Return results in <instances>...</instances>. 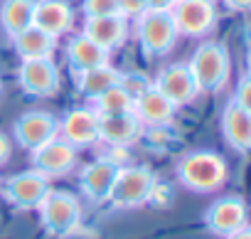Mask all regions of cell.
I'll use <instances>...</instances> for the list:
<instances>
[{
    "label": "cell",
    "mask_w": 251,
    "mask_h": 239,
    "mask_svg": "<svg viewBox=\"0 0 251 239\" xmlns=\"http://www.w3.org/2000/svg\"><path fill=\"white\" fill-rule=\"evenodd\" d=\"M222 3L229 8V10H236V13H244V10H249V5H251V0H222Z\"/></svg>",
    "instance_id": "4dcf8cb0"
},
{
    "label": "cell",
    "mask_w": 251,
    "mask_h": 239,
    "mask_svg": "<svg viewBox=\"0 0 251 239\" xmlns=\"http://www.w3.org/2000/svg\"><path fill=\"white\" fill-rule=\"evenodd\" d=\"M204 227L217 237H229L244 227H249V207L239 195H224L214 200L204 212Z\"/></svg>",
    "instance_id": "9c48e42d"
},
{
    "label": "cell",
    "mask_w": 251,
    "mask_h": 239,
    "mask_svg": "<svg viewBox=\"0 0 251 239\" xmlns=\"http://www.w3.org/2000/svg\"><path fill=\"white\" fill-rule=\"evenodd\" d=\"M10 156H13V141L0 131V165H5L10 160Z\"/></svg>",
    "instance_id": "f1b7e54d"
},
{
    "label": "cell",
    "mask_w": 251,
    "mask_h": 239,
    "mask_svg": "<svg viewBox=\"0 0 251 239\" xmlns=\"http://www.w3.org/2000/svg\"><path fill=\"white\" fill-rule=\"evenodd\" d=\"M231 101L251 111V81H249V74H244V77L236 81V89H234Z\"/></svg>",
    "instance_id": "83f0119b"
},
{
    "label": "cell",
    "mask_w": 251,
    "mask_h": 239,
    "mask_svg": "<svg viewBox=\"0 0 251 239\" xmlns=\"http://www.w3.org/2000/svg\"><path fill=\"white\" fill-rule=\"evenodd\" d=\"M13 47L20 59H47V57H54L57 40L52 35L42 32L40 27L30 25L27 30H23L20 35L13 37Z\"/></svg>",
    "instance_id": "44dd1931"
},
{
    "label": "cell",
    "mask_w": 251,
    "mask_h": 239,
    "mask_svg": "<svg viewBox=\"0 0 251 239\" xmlns=\"http://www.w3.org/2000/svg\"><path fill=\"white\" fill-rule=\"evenodd\" d=\"M175 175L185 190H190L195 195H212L224 187V183L229 178V165H226L224 156L200 148V151L185 153L177 160Z\"/></svg>",
    "instance_id": "6da1fadb"
},
{
    "label": "cell",
    "mask_w": 251,
    "mask_h": 239,
    "mask_svg": "<svg viewBox=\"0 0 251 239\" xmlns=\"http://www.w3.org/2000/svg\"><path fill=\"white\" fill-rule=\"evenodd\" d=\"M175 111H177V106L173 101H168L153 84L138 99H133V113L138 116L143 129H170Z\"/></svg>",
    "instance_id": "2e32d148"
},
{
    "label": "cell",
    "mask_w": 251,
    "mask_h": 239,
    "mask_svg": "<svg viewBox=\"0 0 251 239\" xmlns=\"http://www.w3.org/2000/svg\"><path fill=\"white\" fill-rule=\"evenodd\" d=\"M136 40L143 50L146 57L155 59V57H165L175 42H177V30L173 23L170 13H158V10H146L143 15H138L136 20Z\"/></svg>",
    "instance_id": "5b68a950"
},
{
    "label": "cell",
    "mask_w": 251,
    "mask_h": 239,
    "mask_svg": "<svg viewBox=\"0 0 251 239\" xmlns=\"http://www.w3.org/2000/svg\"><path fill=\"white\" fill-rule=\"evenodd\" d=\"M224 239H251V229L244 227V229H239V232H234V234H229V237H224Z\"/></svg>",
    "instance_id": "1f68e13d"
},
{
    "label": "cell",
    "mask_w": 251,
    "mask_h": 239,
    "mask_svg": "<svg viewBox=\"0 0 251 239\" xmlns=\"http://www.w3.org/2000/svg\"><path fill=\"white\" fill-rule=\"evenodd\" d=\"M173 5H175V0H146V8L158 10V13H170Z\"/></svg>",
    "instance_id": "f546056e"
},
{
    "label": "cell",
    "mask_w": 251,
    "mask_h": 239,
    "mask_svg": "<svg viewBox=\"0 0 251 239\" xmlns=\"http://www.w3.org/2000/svg\"><path fill=\"white\" fill-rule=\"evenodd\" d=\"M121 79V72L111 64H101V67H94L89 72H81V74H74V84H76V91L84 96V99H96L101 96L103 91H108L111 86H116Z\"/></svg>",
    "instance_id": "7402d4cb"
},
{
    "label": "cell",
    "mask_w": 251,
    "mask_h": 239,
    "mask_svg": "<svg viewBox=\"0 0 251 239\" xmlns=\"http://www.w3.org/2000/svg\"><path fill=\"white\" fill-rule=\"evenodd\" d=\"M155 173L148 165H123L108 192V205L113 210H138L148 205L151 190L155 185Z\"/></svg>",
    "instance_id": "3957f363"
},
{
    "label": "cell",
    "mask_w": 251,
    "mask_h": 239,
    "mask_svg": "<svg viewBox=\"0 0 251 239\" xmlns=\"http://www.w3.org/2000/svg\"><path fill=\"white\" fill-rule=\"evenodd\" d=\"M116 3H118V15H123L126 20H136L148 10L146 0H116Z\"/></svg>",
    "instance_id": "4316f807"
},
{
    "label": "cell",
    "mask_w": 251,
    "mask_h": 239,
    "mask_svg": "<svg viewBox=\"0 0 251 239\" xmlns=\"http://www.w3.org/2000/svg\"><path fill=\"white\" fill-rule=\"evenodd\" d=\"M200 94H217L226 86L231 74L229 50L222 42H200L187 62Z\"/></svg>",
    "instance_id": "7a4b0ae2"
},
{
    "label": "cell",
    "mask_w": 251,
    "mask_h": 239,
    "mask_svg": "<svg viewBox=\"0 0 251 239\" xmlns=\"http://www.w3.org/2000/svg\"><path fill=\"white\" fill-rule=\"evenodd\" d=\"M57 118L50 111H25L13 126V136L20 148L35 151L57 136Z\"/></svg>",
    "instance_id": "4fadbf2b"
},
{
    "label": "cell",
    "mask_w": 251,
    "mask_h": 239,
    "mask_svg": "<svg viewBox=\"0 0 251 239\" xmlns=\"http://www.w3.org/2000/svg\"><path fill=\"white\" fill-rule=\"evenodd\" d=\"M0 91H3V81H0Z\"/></svg>",
    "instance_id": "d6a6232c"
},
{
    "label": "cell",
    "mask_w": 251,
    "mask_h": 239,
    "mask_svg": "<svg viewBox=\"0 0 251 239\" xmlns=\"http://www.w3.org/2000/svg\"><path fill=\"white\" fill-rule=\"evenodd\" d=\"M32 13H35V0H5L0 5V25L5 35L13 40L23 30L32 25Z\"/></svg>",
    "instance_id": "603a6c76"
},
{
    "label": "cell",
    "mask_w": 251,
    "mask_h": 239,
    "mask_svg": "<svg viewBox=\"0 0 251 239\" xmlns=\"http://www.w3.org/2000/svg\"><path fill=\"white\" fill-rule=\"evenodd\" d=\"M143 124L133 111L116 113V116H99V143L108 148H128L143 136Z\"/></svg>",
    "instance_id": "9a60e30c"
},
{
    "label": "cell",
    "mask_w": 251,
    "mask_h": 239,
    "mask_svg": "<svg viewBox=\"0 0 251 239\" xmlns=\"http://www.w3.org/2000/svg\"><path fill=\"white\" fill-rule=\"evenodd\" d=\"M72 23H74V13L67 0H35L32 25L40 27L42 32L59 40L72 30Z\"/></svg>",
    "instance_id": "d6986e66"
},
{
    "label": "cell",
    "mask_w": 251,
    "mask_h": 239,
    "mask_svg": "<svg viewBox=\"0 0 251 239\" xmlns=\"http://www.w3.org/2000/svg\"><path fill=\"white\" fill-rule=\"evenodd\" d=\"M170 15L177 35L182 37H195V40L207 37L217 25L214 0H175Z\"/></svg>",
    "instance_id": "8992f818"
},
{
    "label": "cell",
    "mask_w": 251,
    "mask_h": 239,
    "mask_svg": "<svg viewBox=\"0 0 251 239\" xmlns=\"http://www.w3.org/2000/svg\"><path fill=\"white\" fill-rule=\"evenodd\" d=\"M81 35H86L91 42L103 47L106 52L121 50L131 35V20L123 15H106V18H86Z\"/></svg>",
    "instance_id": "e0dca14e"
},
{
    "label": "cell",
    "mask_w": 251,
    "mask_h": 239,
    "mask_svg": "<svg viewBox=\"0 0 251 239\" xmlns=\"http://www.w3.org/2000/svg\"><path fill=\"white\" fill-rule=\"evenodd\" d=\"M40 224L52 237H69L81 224V205L67 190H50L37 207Z\"/></svg>",
    "instance_id": "277c9868"
},
{
    "label": "cell",
    "mask_w": 251,
    "mask_h": 239,
    "mask_svg": "<svg viewBox=\"0 0 251 239\" xmlns=\"http://www.w3.org/2000/svg\"><path fill=\"white\" fill-rule=\"evenodd\" d=\"M222 136L226 141V146L239 153V156H246L251 151V111L229 101L224 108H222Z\"/></svg>",
    "instance_id": "ac0fdd59"
},
{
    "label": "cell",
    "mask_w": 251,
    "mask_h": 239,
    "mask_svg": "<svg viewBox=\"0 0 251 239\" xmlns=\"http://www.w3.org/2000/svg\"><path fill=\"white\" fill-rule=\"evenodd\" d=\"M59 69L52 57L47 59H23L18 67V84L27 96L50 99L59 91Z\"/></svg>",
    "instance_id": "30bf717a"
},
{
    "label": "cell",
    "mask_w": 251,
    "mask_h": 239,
    "mask_svg": "<svg viewBox=\"0 0 251 239\" xmlns=\"http://www.w3.org/2000/svg\"><path fill=\"white\" fill-rule=\"evenodd\" d=\"M118 86H121L126 94H128L131 99H138V96L151 86V79H148V77H143V74H138V72H128V74H123V72H121Z\"/></svg>",
    "instance_id": "d4e9b609"
},
{
    "label": "cell",
    "mask_w": 251,
    "mask_h": 239,
    "mask_svg": "<svg viewBox=\"0 0 251 239\" xmlns=\"http://www.w3.org/2000/svg\"><path fill=\"white\" fill-rule=\"evenodd\" d=\"M118 165L106 160L103 156L99 160H91L89 165L81 168L79 173V190L81 195L91 202V205H103L108 200V192L116 183V175H118Z\"/></svg>",
    "instance_id": "5bb4252c"
},
{
    "label": "cell",
    "mask_w": 251,
    "mask_h": 239,
    "mask_svg": "<svg viewBox=\"0 0 251 239\" xmlns=\"http://www.w3.org/2000/svg\"><path fill=\"white\" fill-rule=\"evenodd\" d=\"M151 84H153L168 101H173L177 108L192 104V101L200 96L197 84H195V79H192V72H190L187 62H173V64L163 67Z\"/></svg>",
    "instance_id": "8fae6325"
},
{
    "label": "cell",
    "mask_w": 251,
    "mask_h": 239,
    "mask_svg": "<svg viewBox=\"0 0 251 239\" xmlns=\"http://www.w3.org/2000/svg\"><path fill=\"white\" fill-rule=\"evenodd\" d=\"M30 158H32V168H35L37 173H42L47 180H54V178L69 175V173L76 168L79 153H76V148L69 146L64 138L54 136V138H50L47 143H42L40 148L30 151Z\"/></svg>",
    "instance_id": "ba28073f"
},
{
    "label": "cell",
    "mask_w": 251,
    "mask_h": 239,
    "mask_svg": "<svg viewBox=\"0 0 251 239\" xmlns=\"http://www.w3.org/2000/svg\"><path fill=\"white\" fill-rule=\"evenodd\" d=\"M52 190L50 180L37 173L35 168L23 170L18 175H10L3 185V197L8 200L10 207L20 210V212H32L40 207V202L45 200V195Z\"/></svg>",
    "instance_id": "52a82bcc"
},
{
    "label": "cell",
    "mask_w": 251,
    "mask_h": 239,
    "mask_svg": "<svg viewBox=\"0 0 251 239\" xmlns=\"http://www.w3.org/2000/svg\"><path fill=\"white\" fill-rule=\"evenodd\" d=\"M57 124H59L57 136L64 138L76 151L99 143V113L94 108H86V106L69 108L62 118H57Z\"/></svg>",
    "instance_id": "7c38bea8"
},
{
    "label": "cell",
    "mask_w": 251,
    "mask_h": 239,
    "mask_svg": "<svg viewBox=\"0 0 251 239\" xmlns=\"http://www.w3.org/2000/svg\"><path fill=\"white\" fill-rule=\"evenodd\" d=\"M81 10L86 18H106V15H118V3L116 0H84Z\"/></svg>",
    "instance_id": "484cf974"
},
{
    "label": "cell",
    "mask_w": 251,
    "mask_h": 239,
    "mask_svg": "<svg viewBox=\"0 0 251 239\" xmlns=\"http://www.w3.org/2000/svg\"><path fill=\"white\" fill-rule=\"evenodd\" d=\"M94 111L99 116H116V113H128L133 111V99L126 94L118 84L103 91L101 96L94 99Z\"/></svg>",
    "instance_id": "cb8c5ba5"
},
{
    "label": "cell",
    "mask_w": 251,
    "mask_h": 239,
    "mask_svg": "<svg viewBox=\"0 0 251 239\" xmlns=\"http://www.w3.org/2000/svg\"><path fill=\"white\" fill-rule=\"evenodd\" d=\"M108 59H111V52H106L103 47L91 42L86 35H76L67 45V62H69L72 74H81L94 67L108 64Z\"/></svg>",
    "instance_id": "ffe728a7"
}]
</instances>
